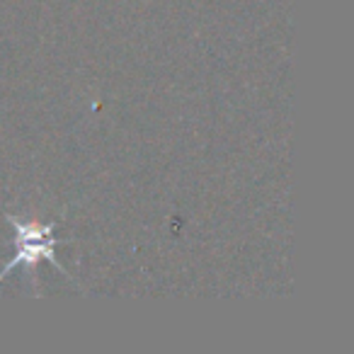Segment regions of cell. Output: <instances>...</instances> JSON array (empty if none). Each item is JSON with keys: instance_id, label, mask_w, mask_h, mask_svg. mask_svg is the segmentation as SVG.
<instances>
[{"instance_id": "cell-1", "label": "cell", "mask_w": 354, "mask_h": 354, "mask_svg": "<svg viewBox=\"0 0 354 354\" xmlns=\"http://www.w3.org/2000/svg\"><path fill=\"white\" fill-rule=\"evenodd\" d=\"M8 221L15 226L17 252H15V257L8 262V265H3V270H0V279H3L8 272L15 270V267L22 265L25 270H32V267H35L37 262H41V260L54 262V265L59 267L66 277H68V272L64 270V265H61V262L56 260V255H54L56 238H51V233H54L56 223H35V221H27V218L22 221V218H17V216H8Z\"/></svg>"}]
</instances>
